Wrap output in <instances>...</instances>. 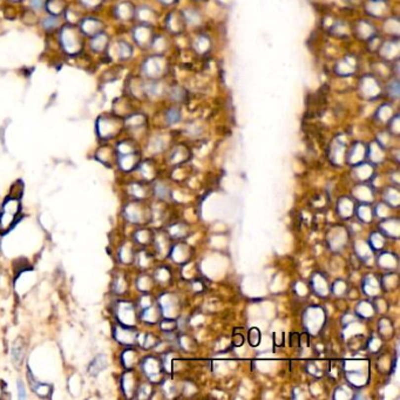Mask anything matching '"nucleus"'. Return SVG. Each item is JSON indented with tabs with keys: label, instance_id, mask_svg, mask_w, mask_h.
I'll list each match as a JSON object with an SVG mask.
<instances>
[{
	"label": "nucleus",
	"instance_id": "nucleus-1",
	"mask_svg": "<svg viewBox=\"0 0 400 400\" xmlns=\"http://www.w3.org/2000/svg\"><path fill=\"white\" fill-rule=\"evenodd\" d=\"M19 210V204L17 201H11V202L5 203L4 206V213H2L1 219H0V228L6 230L13 222L14 215Z\"/></svg>",
	"mask_w": 400,
	"mask_h": 400
},
{
	"label": "nucleus",
	"instance_id": "nucleus-2",
	"mask_svg": "<svg viewBox=\"0 0 400 400\" xmlns=\"http://www.w3.org/2000/svg\"><path fill=\"white\" fill-rule=\"evenodd\" d=\"M101 23H100L97 19H93V18H88V19H85L83 21V32L87 33V34H97L100 32V28H101Z\"/></svg>",
	"mask_w": 400,
	"mask_h": 400
},
{
	"label": "nucleus",
	"instance_id": "nucleus-3",
	"mask_svg": "<svg viewBox=\"0 0 400 400\" xmlns=\"http://www.w3.org/2000/svg\"><path fill=\"white\" fill-rule=\"evenodd\" d=\"M106 358L103 357H97L95 360H94V363L90 365L89 367V372L92 374H97L100 372V371L102 370L103 367H106Z\"/></svg>",
	"mask_w": 400,
	"mask_h": 400
},
{
	"label": "nucleus",
	"instance_id": "nucleus-4",
	"mask_svg": "<svg viewBox=\"0 0 400 400\" xmlns=\"http://www.w3.org/2000/svg\"><path fill=\"white\" fill-rule=\"evenodd\" d=\"M261 342V333L258 332L257 329H251L249 331V343L251 346H257L258 343Z\"/></svg>",
	"mask_w": 400,
	"mask_h": 400
},
{
	"label": "nucleus",
	"instance_id": "nucleus-5",
	"mask_svg": "<svg viewBox=\"0 0 400 400\" xmlns=\"http://www.w3.org/2000/svg\"><path fill=\"white\" fill-rule=\"evenodd\" d=\"M83 1H85V7H96L100 4L97 0H83Z\"/></svg>",
	"mask_w": 400,
	"mask_h": 400
},
{
	"label": "nucleus",
	"instance_id": "nucleus-6",
	"mask_svg": "<svg viewBox=\"0 0 400 400\" xmlns=\"http://www.w3.org/2000/svg\"><path fill=\"white\" fill-rule=\"evenodd\" d=\"M18 390H19V398L20 399H24L25 397V389H24V385H23V383L20 382V380H19L18 382Z\"/></svg>",
	"mask_w": 400,
	"mask_h": 400
},
{
	"label": "nucleus",
	"instance_id": "nucleus-7",
	"mask_svg": "<svg viewBox=\"0 0 400 400\" xmlns=\"http://www.w3.org/2000/svg\"><path fill=\"white\" fill-rule=\"evenodd\" d=\"M31 4H32V6L34 8L40 9L43 7L44 1H43V0H31Z\"/></svg>",
	"mask_w": 400,
	"mask_h": 400
}]
</instances>
